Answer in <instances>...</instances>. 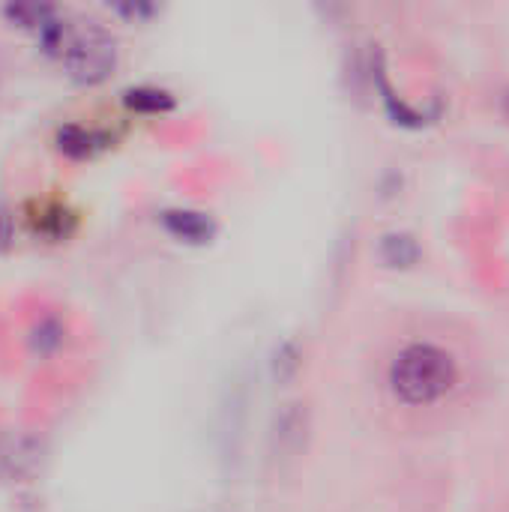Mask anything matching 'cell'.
Wrapping results in <instances>:
<instances>
[{
    "label": "cell",
    "instance_id": "3",
    "mask_svg": "<svg viewBox=\"0 0 509 512\" xmlns=\"http://www.w3.org/2000/svg\"><path fill=\"white\" fill-rule=\"evenodd\" d=\"M309 444V411L300 402H288L279 408L270 429V456L276 465H291L303 456Z\"/></svg>",
    "mask_w": 509,
    "mask_h": 512
},
{
    "label": "cell",
    "instance_id": "7",
    "mask_svg": "<svg viewBox=\"0 0 509 512\" xmlns=\"http://www.w3.org/2000/svg\"><path fill=\"white\" fill-rule=\"evenodd\" d=\"M381 258L390 264V267H411L417 258H420V246L414 237L408 234H390L384 237L381 243Z\"/></svg>",
    "mask_w": 509,
    "mask_h": 512
},
{
    "label": "cell",
    "instance_id": "13",
    "mask_svg": "<svg viewBox=\"0 0 509 512\" xmlns=\"http://www.w3.org/2000/svg\"><path fill=\"white\" fill-rule=\"evenodd\" d=\"M111 9L123 18H150L156 12L153 3H132V0L129 3H111Z\"/></svg>",
    "mask_w": 509,
    "mask_h": 512
},
{
    "label": "cell",
    "instance_id": "1",
    "mask_svg": "<svg viewBox=\"0 0 509 512\" xmlns=\"http://www.w3.org/2000/svg\"><path fill=\"white\" fill-rule=\"evenodd\" d=\"M459 381V366L450 351L414 342L390 366V390L405 405H432L444 399Z\"/></svg>",
    "mask_w": 509,
    "mask_h": 512
},
{
    "label": "cell",
    "instance_id": "2",
    "mask_svg": "<svg viewBox=\"0 0 509 512\" xmlns=\"http://www.w3.org/2000/svg\"><path fill=\"white\" fill-rule=\"evenodd\" d=\"M60 60L72 81L93 87L102 84L117 66V42L99 24H69L60 48Z\"/></svg>",
    "mask_w": 509,
    "mask_h": 512
},
{
    "label": "cell",
    "instance_id": "8",
    "mask_svg": "<svg viewBox=\"0 0 509 512\" xmlns=\"http://www.w3.org/2000/svg\"><path fill=\"white\" fill-rule=\"evenodd\" d=\"M3 15L18 24V27H27V30H39L48 18L57 15L54 6H45V3H9L3 6Z\"/></svg>",
    "mask_w": 509,
    "mask_h": 512
},
{
    "label": "cell",
    "instance_id": "6",
    "mask_svg": "<svg viewBox=\"0 0 509 512\" xmlns=\"http://www.w3.org/2000/svg\"><path fill=\"white\" fill-rule=\"evenodd\" d=\"M123 105L129 111H138V114H165L174 108V96L162 87L138 84V87L123 90Z\"/></svg>",
    "mask_w": 509,
    "mask_h": 512
},
{
    "label": "cell",
    "instance_id": "12",
    "mask_svg": "<svg viewBox=\"0 0 509 512\" xmlns=\"http://www.w3.org/2000/svg\"><path fill=\"white\" fill-rule=\"evenodd\" d=\"M15 240V216L6 204H0V255L12 246Z\"/></svg>",
    "mask_w": 509,
    "mask_h": 512
},
{
    "label": "cell",
    "instance_id": "10",
    "mask_svg": "<svg viewBox=\"0 0 509 512\" xmlns=\"http://www.w3.org/2000/svg\"><path fill=\"white\" fill-rule=\"evenodd\" d=\"M69 225H72V213L60 204H48L42 207V219L36 222V228L48 237H66L69 234Z\"/></svg>",
    "mask_w": 509,
    "mask_h": 512
},
{
    "label": "cell",
    "instance_id": "5",
    "mask_svg": "<svg viewBox=\"0 0 509 512\" xmlns=\"http://www.w3.org/2000/svg\"><path fill=\"white\" fill-rule=\"evenodd\" d=\"M54 141H57V150L66 153L69 159H90L111 144V135L102 129H87L81 123H63Z\"/></svg>",
    "mask_w": 509,
    "mask_h": 512
},
{
    "label": "cell",
    "instance_id": "9",
    "mask_svg": "<svg viewBox=\"0 0 509 512\" xmlns=\"http://www.w3.org/2000/svg\"><path fill=\"white\" fill-rule=\"evenodd\" d=\"M63 336H66V330L57 318H42L30 330V348L36 354H54L63 345Z\"/></svg>",
    "mask_w": 509,
    "mask_h": 512
},
{
    "label": "cell",
    "instance_id": "4",
    "mask_svg": "<svg viewBox=\"0 0 509 512\" xmlns=\"http://www.w3.org/2000/svg\"><path fill=\"white\" fill-rule=\"evenodd\" d=\"M159 222L165 225V231L183 243H192V246H201V243H210V237L216 234V222L201 213V210H183V207H174V210H165L159 216Z\"/></svg>",
    "mask_w": 509,
    "mask_h": 512
},
{
    "label": "cell",
    "instance_id": "11",
    "mask_svg": "<svg viewBox=\"0 0 509 512\" xmlns=\"http://www.w3.org/2000/svg\"><path fill=\"white\" fill-rule=\"evenodd\" d=\"M297 369H300V354H297V348H294L291 342H285V345L276 351L273 372H276V378H279V381H288V378H294V375H297Z\"/></svg>",
    "mask_w": 509,
    "mask_h": 512
}]
</instances>
